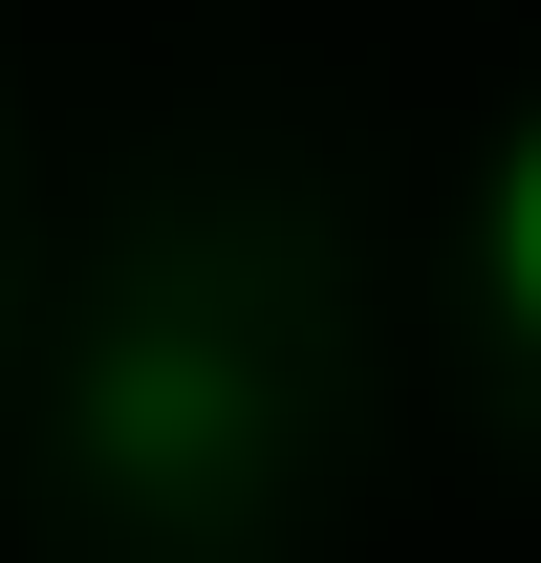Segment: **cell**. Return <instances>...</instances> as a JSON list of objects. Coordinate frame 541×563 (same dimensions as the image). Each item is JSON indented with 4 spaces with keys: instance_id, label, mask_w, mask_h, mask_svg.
<instances>
[{
    "instance_id": "6da1fadb",
    "label": "cell",
    "mask_w": 541,
    "mask_h": 563,
    "mask_svg": "<svg viewBox=\"0 0 541 563\" xmlns=\"http://www.w3.org/2000/svg\"><path fill=\"white\" fill-rule=\"evenodd\" d=\"M476 261H498V303H520V347H541V109L498 152V196H476Z\"/></svg>"
}]
</instances>
